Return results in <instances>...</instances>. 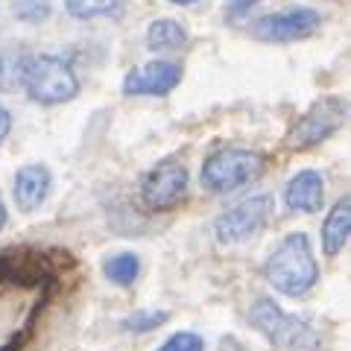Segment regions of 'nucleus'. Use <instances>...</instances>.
Segmentation results:
<instances>
[{
  "label": "nucleus",
  "instance_id": "obj_1",
  "mask_svg": "<svg viewBox=\"0 0 351 351\" xmlns=\"http://www.w3.org/2000/svg\"><path fill=\"white\" fill-rule=\"evenodd\" d=\"M263 278L290 299H299L313 290V284L319 281V263L313 258L311 240L304 232H293L276 246V252L263 263Z\"/></svg>",
  "mask_w": 351,
  "mask_h": 351
},
{
  "label": "nucleus",
  "instance_id": "obj_2",
  "mask_svg": "<svg viewBox=\"0 0 351 351\" xmlns=\"http://www.w3.org/2000/svg\"><path fill=\"white\" fill-rule=\"evenodd\" d=\"M21 88L29 94L32 103L59 106L80 94V80H76L71 62L41 53V56H27L24 73H21Z\"/></svg>",
  "mask_w": 351,
  "mask_h": 351
},
{
  "label": "nucleus",
  "instance_id": "obj_3",
  "mask_svg": "<svg viewBox=\"0 0 351 351\" xmlns=\"http://www.w3.org/2000/svg\"><path fill=\"white\" fill-rule=\"evenodd\" d=\"M249 319L272 346L287 351H313L319 346V334L299 316L284 313L272 299H258L249 307Z\"/></svg>",
  "mask_w": 351,
  "mask_h": 351
},
{
  "label": "nucleus",
  "instance_id": "obj_4",
  "mask_svg": "<svg viewBox=\"0 0 351 351\" xmlns=\"http://www.w3.org/2000/svg\"><path fill=\"white\" fill-rule=\"evenodd\" d=\"M263 173V156L252 149L226 147L208 156L202 164V184L217 193H232L243 184L255 182Z\"/></svg>",
  "mask_w": 351,
  "mask_h": 351
},
{
  "label": "nucleus",
  "instance_id": "obj_5",
  "mask_svg": "<svg viewBox=\"0 0 351 351\" xmlns=\"http://www.w3.org/2000/svg\"><path fill=\"white\" fill-rule=\"evenodd\" d=\"M272 211H276V202L272 196H252V199L237 202L234 208H228L226 214L217 217L214 223V234L219 243L226 246H234V243H243L252 234H258L263 226L269 223Z\"/></svg>",
  "mask_w": 351,
  "mask_h": 351
},
{
  "label": "nucleus",
  "instance_id": "obj_6",
  "mask_svg": "<svg viewBox=\"0 0 351 351\" xmlns=\"http://www.w3.org/2000/svg\"><path fill=\"white\" fill-rule=\"evenodd\" d=\"M188 193V167L182 161H161L156 164L141 182V199L152 211L176 208Z\"/></svg>",
  "mask_w": 351,
  "mask_h": 351
},
{
  "label": "nucleus",
  "instance_id": "obj_7",
  "mask_svg": "<svg viewBox=\"0 0 351 351\" xmlns=\"http://www.w3.org/2000/svg\"><path fill=\"white\" fill-rule=\"evenodd\" d=\"M346 117H348V103L343 97H325V100L313 103L311 112L290 132V147L304 149V147L322 144L325 138H331L334 132L346 123Z\"/></svg>",
  "mask_w": 351,
  "mask_h": 351
},
{
  "label": "nucleus",
  "instance_id": "obj_8",
  "mask_svg": "<svg viewBox=\"0 0 351 351\" xmlns=\"http://www.w3.org/2000/svg\"><path fill=\"white\" fill-rule=\"evenodd\" d=\"M322 24V18L316 9L311 6H290V9H281V12H272V15H263L255 21V38L261 41H269V44H284V41H299L307 38L311 32H316V27Z\"/></svg>",
  "mask_w": 351,
  "mask_h": 351
},
{
  "label": "nucleus",
  "instance_id": "obj_9",
  "mask_svg": "<svg viewBox=\"0 0 351 351\" xmlns=\"http://www.w3.org/2000/svg\"><path fill=\"white\" fill-rule=\"evenodd\" d=\"M182 82V68L176 62H149L129 71L123 80V94L129 97H164Z\"/></svg>",
  "mask_w": 351,
  "mask_h": 351
},
{
  "label": "nucleus",
  "instance_id": "obj_10",
  "mask_svg": "<svg viewBox=\"0 0 351 351\" xmlns=\"http://www.w3.org/2000/svg\"><path fill=\"white\" fill-rule=\"evenodd\" d=\"M284 202L293 211H304V214H316L322 211L325 202V182L319 170H299L287 182L284 188Z\"/></svg>",
  "mask_w": 351,
  "mask_h": 351
},
{
  "label": "nucleus",
  "instance_id": "obj_11",
  "mask_svg": "<svg viewBox=\"0 0 351 351\" xmlns=\"http://www.w3.org/2000/svg\"><path fill=\"white\" fill-rule=\"evenodd\" d=\"M53 184V176L44 164H27L15 173V202L21 211H36V208L47 199Z\"/></svg>",
  "mask_w": 351,
  "mask_h": 351
},
{
  "label": "nucleus",
  "instance_id": "obj_12",
  "mask_svg": "<svg viewBox=\"0 0 351 351\" xmlns=\"http://www.w3.org/2000/svg\"><path fill=\"white\" fill-rule=\"evenodd\" d=\"M351 234V196H339L337 205L328 211L325 223H322V252L328 258H334L343 252Z\"/></svg>",
  "mask_w": 351,
  "mask_h": 351
},
{
  "label": "nucleus",
  "instance_id": "obj_13",
  "mask_svg": "<svg viewBox=\"0 0 351 351\" xmlns=\"http://www.w3.org/2000/svg\"><path fill=\"white\" fill-rule=\"evenodd\" d=\"M188 44V32L179 21L173 18H158L152 21L147 29V47L156 53H170V50H182Z\"/></svg>",
  "mask_w": 351,
  "mask_h": 351
},
{
  "label": "nucleus",
  "instance_id": "obj_14",
  "mask_svg": "<svg viewBox=\"0 0 351 351\" xmlns=\"http://www.w3.org/2000/svg\"><path fill=\"white\" fill-rule=\"evenodd\" d=\"M103 272H106L108 281L117 284V287H132L141 276V258L132 255V252H120V255L108 258L103 263Z\"/></svg>",
  "mask_w": 351,
  "mask_h": 351
},
{
  "label": "nucleus",
  "instance_id": "obj_15",
  "mask_svg": "<svg viewBox=\"0 0 351 351\" xmlns=\"http://www.w3.org/2000/svg\"><path fill=\"white\" fill-rule=\"evenodd\" d=\"M64 9H68V15L80 21H91V18L117 15L123 9V0H64Z\"/></svg>",
  "mask_w": 351,
  "mask_h": 351
},
{
  "label": "nucleus",
  "instance_id": "obj_16",
  "mask_svg": "<svg viewBox=\"0 0 351 351\" xmlns=\"http://www.w3.org/2000/svg\"><path fill=\"white\" fill-rule=\"evenodd\" d=\"M12 15L24 24H41L53 12V0H9Z\"/></svg>",
  "mask_w": 351,
  "mask_h": 351
},
{
  "label": "nucleus",
  "instance_id": "obj_17",
  "mask_svg": "<svg viewBox=\"0 0 351 351\" xmlns=\"http://www.w3.org/2000/svg\"><path fill=\"white\" fill-rule=\"evenodd\" d=\"M27 53H0V91H12L21 85Z\"/></svg>",
  "mask_w": 351,
  "mask_h": 351
},
{
  "label": "nucleus",
  "instance_id": "obj_18",
  "mask_svg": "<svg viewBox=\"0 0 351 351\" xmlns=\"http://www.w3.org/2000/svg\"><path fill=\"white\" fill-rule=\"evenodd\" d=\"M167 322V311H135L132 316H126L123 328L126 331H152V328H158Z\"/></svg>",
  "mask_w": 351,
  "mask_h": 351
},
{
  "label": "nucleus",
  "instance_id": "obj_19",
  "mask_svg": "<svg viewBox=\"0 0 351 351\" xmlns=\"http://www.w3.org/2000/svg\"><path fill=\"white\" fill-rule=\"evenodd\" d=\"M158 351H205V339L193 331H179V334H173Z\"/></svg>",
  "mask_w": 351,
  "mask_h": 351
},
{
  "label": "nucleus",
  "instance_id": "obj_20",
  "mask_svg": "<svg viewBox=\"0 0 351 351\" xmlns=\"http://www.w3.org/2000/svg\"><path fill=\"white\" fill-rule=\"evenodd\" d=\"M9 132H12V114L6 106H0V141H6Z\"/></svg>",
  "mask_w": 351,
  "mask_h": 351
},
{
  "label": "nucleus",
  "instance_id": "obj_21",
  "mask_svg": "<svg viewBox=\"0 0 351 351\" xmlns=\"http://www.w3.org/2000/svg\"><path fill=\"white\" fill-rule=\"evenodd\" d=\"M252 3H258V0H232L234 9H246V6H252Z\"/></svg>",
  "mask_w": 351,
  "mask_h": 351
},
{
  "label": "nucleus",
  "instance_id": "obj_22",
  "mask_svg": "<svg viewBox=\"0 0 351 351\" xmlns=\"http://www.w3.org/2000/svg\"><path fill=\"white\" fill-rule=\"evenodd\" d=\"M6 226V205H3V199H0V228Z\"/></svg>",
  "mask_w": 351,
  "mask_h": 351
},
{
  "label": "nucleus",
  "instance_id": "obj_23",
  "mask_svg": "<svg viewBox=\"0 0 351 351\" xmlns=\"http://www.w3.org/2000/svg\"><path fill=\"white\" fill-rule=\"evenodd\" d=\"M170 3H176V6H191V3H196V0H170Z\"/></svg>",
  "mask_w": 351,
  "mask_h": 351
}]
</instances>
